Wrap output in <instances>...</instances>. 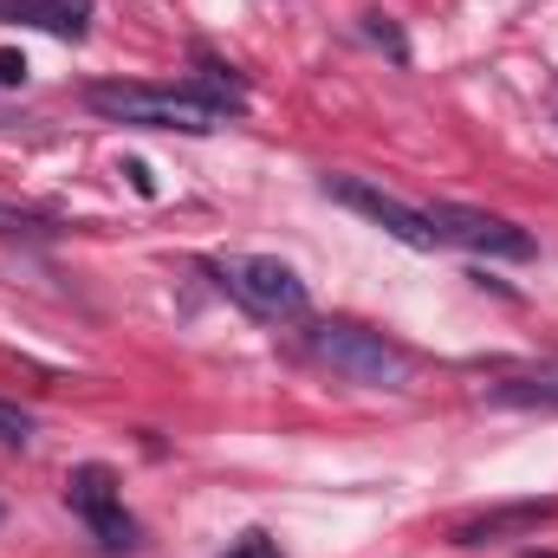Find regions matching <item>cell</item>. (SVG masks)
<instances>
[{
    "label": "cell",
    "mask_w": 558,
    "mask_h": 558,
    "mask_svg": "<svg viewBox=\"0 0 558 558\" xmlns=\"http://www.w3.org/2000/svg\"><path fill=\"white\" fill-rule=\"evenodd\" d=\"M305 351L318 364H331L344 384H364V390H410L416 384V357L403 344H390L384 331L351 325V318H318L305 331Z\"/></svg>",
    "instance_id": "1"
},
{
    "label": "cell",
    "mask_w": 558,
    "mask_h": 558,
    "mask_svg": "<svg viewBox=\"0 0 558 558\" xmlns=\"http://www.w3.org/2000/svg\"><path fill=\"white\" fill-rule=\"evenodd\" d=\"M85 105L111 124H143V131H189L208 137L228 124V111L202 92H162V85H124V78H98L85 85Z\"/></svg>",
    "instance_id": "2"
},
{
    "label": "cell",
    "mask_w": 558,
    "mask_h": 558,
    "mask_svg": "<svg viewBox=\"0 0 558 558\" xmlns=\"http://www.w3.org/2000/svg\"><path fill=\"white\" fill-rule=\"evenodd\" d=\"M228 558H279V546L267 539V533H247V539H241V546H234Z\"/></svg>",
    "instance_id": "12"
},
{
    "label": "cell",
    "mask_w": 558,
    "mask_h": 558,
    "mask_svg": "<svg viewBox=\"0 0 558 558\" xmlns=\"http://www.w3.org/2000/svg\"><path fill=\"white\" fill-rule=\"evenodd\" d=\"M364 33H371V39H377V46H390V59H410V46H403V33H397V26H384V20H377V13H371V20H364Z\"/></svg>",
    "instance_id": "11"
},
{
    "label": "cell",
    "mask_w": 558,
    "mask_h": 558,
    "mask_svg": "<svg viewBox=\"0 0 558 558\" xmlns=\"http://www.w3.org/2000/svg\"><path fill=\"white\" fill-rule=\"evenodd\" d=\"M558 520V500H507V507H487L474 520L454 526V546L474 553V546H494V539H520V533H539Z\"/></svg>",
    "instance_id": "7"
},
{
    "label": "cell",
    "mask_w": 558,
    "mask_h": 558,
    "mask_svg": "<svg viewBox=\"0 0 558 558\" xmlns=\"http://www.w3.org/2000/svg\"><path fill=\"white\" fill-rule=\"evenodd\" d=\"M215 279H221L254 318H274V325L305 318V279L292 274L286 260H274V254H234V260L215 267Z\"/></svg>",
    "instance_id": "3"
},
{
    "label": "cell",
    "mask_w": 558,
    "mask_h": 558,
    "mask_svg": "<svg viewBox=\"0 0 558 558\" xmlns=\"http://www.w3.org/2000/svg\"><path fill=\"white\" fill-rule=\"evenodd\" d=\"M325 195L331 202H344L351 215H364V221H377L390 241H403V247H441L435 241V228H428V208L416 202H403V195H390V189H377V182H364V175H325Z\"/></svg>",
    "instance_id": "5"
},
{
    "label": "cell",
    "mask_w": 558,
    "mask_h": 558,
    "mask_svg": "<svg viewBox=\"0 0 558 558\" xmlns=\"http://www.w3.org/2000/svg\"><path fill=\"white\" fill-rule=\"evenodd\" d=\"M428 228L441 247H468V254H494V260H533V234L487 215V208H461V202H435Z\"/></svg>",
    "instance_id": "6"
},
{
    "label": "cell",
    "mask_w": 558,
    "mask_h": 558,
    "mask_svg": "<svg viewBox=\"0 0 558 558\" xmlns=\"http://www.w3.org/2000/svg\"><path fill=\"white\" fill-rule=\"evenodd\" d=\"M520 558H558V553H520Z\"/></svg>",
    "instance_id": "14"
},
{
    "label": "cell",
    "mask_w": 558,
    "mask_h": 558,
    "mask_svg": "<svg viewBox=\"0 0 558 558\" xmlns=\"http://www.w3.org/2000/svg\"><path fill=\"white\" fill-rule=\"evenodd\" d=\"M65 500H72V513L92 526V539H98L105 553H131V546H137V526H131V513H124L118 474H111L105 461L72 468V474H65Z\"/></svg>",
    "instance_id": "4"
},
{
    "label": "cell",
    "mask_w": 558,
    "mask_h": 558,
    "mask_svg": "<svg viewBox=\"0 0 558 558\" xmlns=\"http://www.w3.org/2000/svg\"><path fill=\"white\" fill-rule=\"evenodd\" d=\"M26 78V59L20 52H0V85H20Z\"/></svg>",
    "instance_id": "13"
},
{
    "label": "cell",
    "mask_w": 558,
    "mask_h": 558,
    "mask_svg": "<svg viewBox=\"0 0 558 558\" xmlns=\"http://www.w3.org/2000/svg\"><path fill=\"white\" fill-rule=\"evenodd\" d=\"M0 441H13V448L33 441V416H26L20 403H0Z\"/></svg>",
    "instance_id": "10"
},
{
    "label": "cell",
    "mask_w": 558,
    "mask_h": 558,
    "mask_svg": "<svg viewBox=\"0 0 558 558\" xmlns=\"http://www.w3.org/2000/svg\"><path fill=\"white\" fill-rule=\"evenodd\" d=\"M481 390H487V403H513V410H558V357L494 371Z\"/></svg>",
    "instance_id": "8"
},
{
    "label": "cell",
    "mask_w": 558,
    "mask_h": 558,
    "mask_svg": "<svg viewBox=\"0 0 558 558\" xmlns=\"http://www.w3.org/2000/svg\"><path fill=\"white\" fill-rule=\"evenodd\" d=\"M0 20L46 26V33H59V39H85V33H92V7H85V0H0Z\"/></svg>",
    "instance_id": "9"
}]
</instances>
